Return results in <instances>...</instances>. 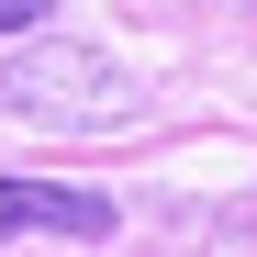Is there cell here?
<instances>
[{"label": "cell", "mask_w": 257, "mask_h": 257, "mask_svg": "<svg viewBox=\"0 0 257 257\" xmlns=\"http://www.w3.org/2000/svg\"><path fill=\"white\" fill-rule=\"evenodd\" d=\"M0 101L56 123V135H123L135 123V78H123L101 45H78V34H34V45L0 67Z\"/></svg>", "instance_id": "cell-1"}, {"label": "cell", "mask_w": 257, "mask_h": 257, "mask_svg": "<svg viewBox=\"0 0 257 257\" xmlns=\"http://www.w3.org/2000/svg\"><path fill=\"white\" fill-rule=\"evenodd\" d=\"M123 224V212L101 190H56V179H0V246L12 235H78V246H101Z\"/></svg>", "instance_id": "cell-2"}, {"label": "cell", "mask_w": 257, "mask_h": 257, "mask_svg": "<svg viewBox=\"0 0 257 257\" xmlns=\"http://www.w3.org/2000/svg\"><path fill=\"white\" fill-rule=\"evenodd\" d=\"M45 23V0H0V34H34Z\"/></svg>", "instance_id": "cell-3"}]
</instances>
